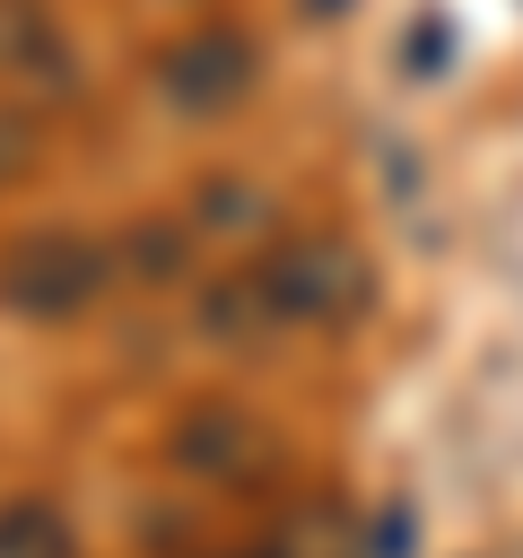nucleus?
I'll list each match as a JSON object with an SVG mask.
<instances>
[{"label":"nucleus","mask_w":523,"mask_h":558,"mask_svg":"<svg viewBox=\"0 0 523 558\" xmlns=\"http://www.w3.org/2000/svg\"><path fill=\"white\" fill-rule=\"evenodd\" d=\"M253 35H235V26H200V35H183L166 61H157V87H166V105H183V113H218V105H235L244 87H253Z\"/></svg>","instance_id":"7ed1b4c3"},{"label":"nucleus","mask_w":523,"mask_h":558,"mask_svg":"<svg viewBox=\"0 0 523 558\" xmlns=\"http://www.w3.org/2000/svg\"><path fill=\"white\" fill-rule=\"evenodd\" d=\"M0 558H70V523L52 497H9L0 506Z\"/></svg>","instance_id":"20e7f679"},{"label":"nucleus","mask_w":523,"mask_h":558,"mask_svg":"<svg viewBox=\"0 0 523 558\" xmlns=\"http://www.w3.org/2000/svg\"><path fill=\"white\" fill-rule=\"evenodd\" d=\"M35 61H61L52 9L44 0H0V70H35Z\"/></svg>","instance_id":"39448f33"},{"label":"nucleus","mask_w":523,"mask_h":558,"mask_svg":"<svg viewBox=\"0 0 523 558\" xmlns=\"http://www.w3.org/2000/svg\"><path fill=\"white\" fill-rule=\"evenodd\" d=\"M113 270H122L113 244L70 235V227H44V235H26V244L0 262V296H9L17 314H78V305H96V296L113 288Z\"/></svg>","instance_id":"f03ea898"},{"label":"nucleus","mask_w":523,"mask_h":558,"mask_svg":"<svg viewBox=\"0 0 523 558\" xmlns=\"http://www.w3.org/2000/svg\"><path fill=\"white\" fill-rule=\"evenodd\" d=\"M244 296L270 323H340L366 305V253L340 235H296L262 270H244Z\"/></svg>","instance_id":"f257e3e1"},{"label":"nucleus","mask_w":523,"mask_h":558,"mask_svg":"<svg viewBox=\"0 0 523 558\" xmlns=\"http://www.w3.org/2000/svg\"><path fill=\"white\" fill-rule=\"evenodd\" d=\"M26 148H35V140H26V122H0V183L26 166Z\"/></svg>","instance_id":"423d86ee"}]
</instances>
